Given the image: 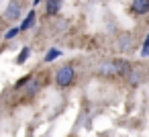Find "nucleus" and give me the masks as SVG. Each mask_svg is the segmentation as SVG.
Here are the masks:
<instances>
[{"label":"nucleus","mask_w":149,"mask_h":137,"mask_svg":"<svg viewBox=\"0 0 149 137\" xmlns=\"http://www.w3.org/2000/svg\"><path fill=\"white\" fill-rule=\"evenodd\" d=\"M39 2H41V0H35V4H39Z\"/></svg>","instance_id":"obj_13"},{"label":"nucleus","mask_w":149,"mask_h":137,"mask_svg":"<svg viewBox=\"0 0 149 137\" xmlns=\"http://www.w3.org/2000/svg\"><path fill=\"white\" fill-rule=\"evenodd\" d=\"M61 8V0H47L45 2V13L47 15H55Z\"/></svg>","instance_id":"obj_5"},{"label":"nucleus","mask_w":149,"mask_h":137,"mask_svg":"<svg viewBox=\"0 0 149 137\" xmlns=\"http://www.w3.org/2000/svg\"><path fill=\"white\" fill-rule=\"evenodd\" d=\"M141 55L143 57H147L149 55V35L145 37V41H143V49H141Z\"/></svg>","instance_id":"obj_11"},{"label":"nucleus","mask_w":149,"mask_h":137,"mask_svg":"<svg viewBox=\"0 0 149 137\" xmlns=\"http://www.w3.org/2000/svg\"><path fill=\"white\" fill-rule=\"evenodd\" d=\"M133 13L147 15L149 13V0H133Z\"/></svg>","instance_id":"obj_4"},{"label":"nucleus","mask_w":149,"mask_h":137,"mask_svg":"<svg viewBox=\"0 0 149 137\" xmlns=\"http://www.w3.org/2000/svg\"><path fill=\"white\" fill-rule=\"evenodd\" d=\"M74 78H76V70L72 66H61L55 74V84L59 88H68V86H72Z\"/></svg>","instance_id":"obj_2"},{"label":"nucleus","mask_w":149,"mask_h":137,"mask_svg":"<svg viewBox=\"0 0 149 137\" xmlns=\"http://www.w3.org/2000/svg\"><path fill=\"white\" fill-rule=\"evenodd\" d=\"M37 88H39V82H37V80H33V82L27 86V94H35V92H37Z\"/></svg>","instance_id":"obj_10"},{"label":"nucleus","mask_w":149,"mask_h":137,"mask_svg":"<svg viewBox=\"0 0 149 137\" xmlns=\"http://www.w3.org/2000/svg\"><path fill=\"white\" fill-rule=\"evenodd\" d=\"M21 13H23V6H21V2H19V0H13V2L6 6V13H4V17H6L8 21H19Z\"/></svg>","instance_id":"obj_3"},{"label":"nucleus","mask_w":149,"mask_h":137,"mask_svg":"<svg viewBox=\"0 0 149 137\" xmlns=\"http://www.w3.org/2000/svg\"><path fill=\"white\" fill-rule=\"evenodd\" d=\"M29 53H31V49H29V47H23L21 53H19V57H17V64H25L27 57H29Z\"/></svg>","instance_id":"obj_8"},{"label":"nucleus","mask_w":149,"mask_h":137,"mask_svg":"<svg viewBox=\"0 0 149 137\" xmlns=\"http://www.w3.org/2000/svg\"><path fill=\"white\" fill-rule=\"evenodd\" d=\"M129 80H131V84H139V82L143 80V72L131 68V72H129Z\"/></svg>","instance_id":"obj_7"},{"label":"nucleus","mask_w":149,"mask_h":137,"mask_svg":"<svg viewBox=\"0 0 149 137\" xmlns=\"http://www.w3.org/2000/svg\"><path fill=\"white\" fill-rule=\"evenodd\" d=\"M129 72H131V64L125 59H112L100 66L102 76H129Z\"/></svg>","instance_id":"obj_1"},{"label":"nucleus","mask_w":149,"mask_h":137,"mask_svg":"<svg viewBox=\"0 0 149 137\" xmlns=\"http://www.w3.org/2000/svg\"><path fill=\"white\" fill-rule=\"evenodd\" d=\"M33 25H35V10H31V13L25 17V21H23V25H21L19 29H21V31H29Z\"/></svg>","instance_id":"obj_6"},{"label":"nucleus","mask_w":149,"mask_h":137,"mask_svg":"<svg viewBox=\"0 0 149 137\" xmlns=\"http://www.w3.org/2000/svg\"><path fill=\"white\" fill-rule=\"evenodd\" d=\"M19 33H21V29H19V27H15V29H10V31H8L4 37H6V39H13V37H17Z\"/></svg>","instance_id":"obj_12"},{"label":"nucleus","mask_w":149,"mask_h":137,"mask_svg":"<svg viewBox=\"0 0 149 137\" xmlns=\"http://www.w3.org/2000/svg\"><path fill=\"white\" fill-rule=\"evenodd\" d=\"M59 55H61V51H59V49H49V51H47V55H45V62L49 64V62H53V59H57Z\"/></svg>","instance_id":"obj_9"}]
</instances>
